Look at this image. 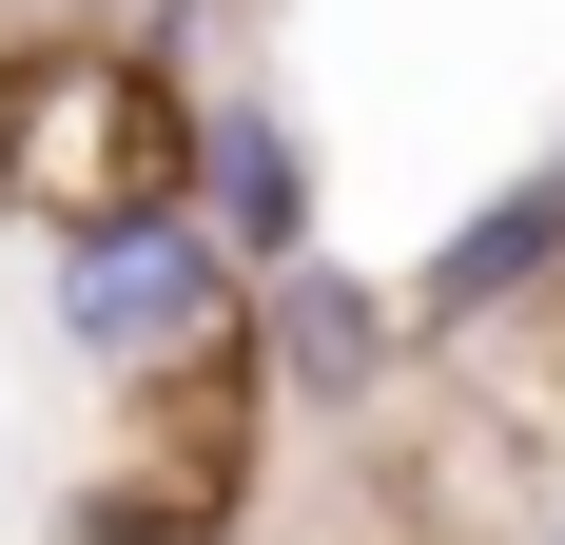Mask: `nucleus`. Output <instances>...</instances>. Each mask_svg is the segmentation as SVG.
<instances>
[{
  "mask_svg": "<svg viewBox=\"0 0 565 545\" xmlns=\"http://www.w3.org/2000/svg\"><path fill=\"white\" fill-rule=\"evenodd\" d=\"M508 545H565V506H526V526H508Z\"/></svg>",
  "mask_w": 565,
  "mask_h": 545,
  "instance_id": "7",
  "label": "nucleus"
},
{
  "mask_svg": "<svg viewBox=\"0 0 565 545\" xmlns=\"http://www.w3.org/2000/svg\"><path fill=\"white\" fill-rule=\"evenodd\" d=\"M40 331H58L98 389H195V371L254 389V272H234V234L195 215V195L58 215V234H40Z\"/></svg>",
  "mask_w": 565,
  "mask_h": 545,
  "instance_id": "1",
  "label": "nucleus"
},
{
  "mask_svg": "<svg viewBox=\"0 0 565 545\" xmlns=\"http://www.w3.org/2000/svg\"><path fill=\"white\" fill-rule=\"evenodd\" d=\"M175 195L234 234V272H254V292L332 254V175H312V117H292L274 78H215V98H195V175H175Z\"/></svg>",
  "mask_w": 565,
  "mask_h": 545,
  "instance_id": "4",
  "label": "nucleus"
},
{
  "mask_svg": "<svg viewBox=\"0 0 565 545\" xmlns=\"http://www.w3.org/2000/svg\"><path fill=\"white\" fill-rule=\"evenodd\" d=\"M58 545H234V468H98L58 488Z\"/></svg>",
  "mask_w": 565,
  "mask_h": 545,
  "instance_id": "6",
  "label": "nucleus"
},
{
  "mask_svg": "<svg viewBox=\"0 0 565 545\" xmlns=\"http://www.w3.org/2000/svg\"><path fill=\"white\" fill-rule=\"evenodd\" d=\"M565 292V157H526L508 195H468L429 254H409V312H429V351H468V331H508Z\"/></svg>",
  "mask_w": 565,
  "mask_h": 545,
  "instance_id": "5",
  "label": "nucleus"
},
{
  "mask_svg": "<svg viewBox=\"0 0 565 545\" xmlns=\"http://www.w3.org/2000/svg\"><path fill=\"white\" fill-rule=\"evenodd\" d=\"M409 371H429V312H409V272H274L254 292V409L274 429H371V409H409Z\"/></svg>",
  "mask_w": 565,
  "mask_h": 545,
  "instance_id": "3",
  "label": "nucleus"
},
{
  "mask_svg": "<svg viewBox=\"0 0 565 545\" xmlns=\"http://www.w3.org/2000/svg\"><path fill=\"white\" fill-rule=\"evenodd\" d=\"M195 98H215V78H157L117 20H40V40L0 58V195L40 234L117 215V195H175V175H195Z\"/></svg>",
  "mask_w": 565,
  "mask_h": 545,
  "instance_id": "2",
  "label": "nucleus"
}]
</instances>
